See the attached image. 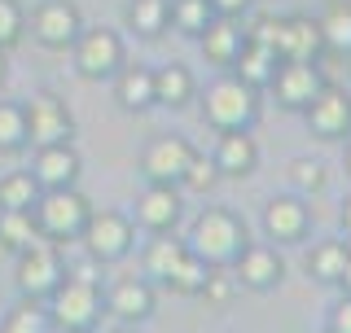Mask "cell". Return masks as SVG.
<instances>
[{"label":"cell","mask_w":351,"mask_h":333,"mask_svg":"<svg viewBox=\"0 0 351 333\" xmlns=\"http://www.w3.org/2000/svg\"><path fill=\"white\" fill-rule=\"evenodd\" d=\"M343 228H347V237H351V197L343 202Z\"/></svg>","instance_id":"cell-41"},{"label":"cell","mask_w":351,"mask_h":333,"mask_svg":"<svg viewBox=\"0 0 351 333\" xmlns=\"http://www.w3.org/2000/svg\"><path fill=\"white\" fill-rule=\"evenodd\" d=\"M206 276H211V268H206V263L197 259V254H184V263L171 272V281H167V285H171L176 294H202Z\"/></svg>","instance_id":"cell-33"},{"label":"cell","mask_w":351,"mask_h":333,"mask_svg":"<svg viewBox=\"0 0 351 333\" xmlns=\"http://www.w3.org/2000/svg\"><path fill=\"white\" fill-rule=\"evenodd\" d=\"M22 114H27V145H66L71 140V132H75V119H71V110H66L62 97H53V92H36L27 106H22Z\"/></svg>","instance_id":"cell-6"},{"label":"cell","mask_w":351,"mask_h":333,"mask_svg":"<svg viewBox=\"0 0 351 333\" xmlns=\"http://www.w3.org/2000/svg\"><path fill=\"white\" fill-rule=\"evenodd\" d=\"M202 114H206V123L219 127V132H250V123L259 119V97H255L250 84H241L237 75H228V79L206 88Z\"/></svg>","instance_id":"cell-3"},{"label":"cell","mask_w":351,"mask_h":333,"mask_svg":"<svg viewBox=\"0 0 351 333\" xmlns=\"http://www.w3.org/2000/svg\"><path fill=\"white\" fill-rule=\"evenodd\" d=\"M31 215H36L40 237H49L53 246H66V241H75L84 232L93 206H88V197L75 193V184H71V188H44L36 197V206H31Z\"/></svg>","instance_id":"cell-2"},{"label":"cell","mask_w":351,"mask_h":333,"mask_svg":"<svg viewBox=\"0 0 351 333\" xmlns=\"http://www.w3.org/2000/svg\"><path fill=\"white\" fill-rule=\"evenodd\" d=\"M233 66H237V79L250 84V88L259 92V88L272 84V75H277L281 58H277L272 49H263V44H250V40H246V49H241V58H237Z\"/></svg>","instance_id":"cell-23"},{"label":"cell","mask_w":351,"mask_h":333,"mask_svg":"<svg viewBox=\"0 0 351 333\" xmlns=\"http://www.w3.org/2000/svg\"><path fill=\"white\" fill-rule=\"evenodd\" d=\"M49 329H53V316L49 307H40V298H22L0 325V333H49Z\"/></svg>","instance_id":"cell-27"},{"label":"cell","mask_w":351,"mask_h":333,"mask_svg":"<svg viewBox=\"0 0 351 333\" xmlns=\"http://www.w3.org/2000/svg\"><path fill=\"white\" fill-rule=\"evenodd\" d=\"M329 333H351V294H343V303L329 316Z\"/></svg>","instance_id":"cell-38"},{"label":"cell","mask_w":351,"mask_h":333,"mask_svg":"<svg viewBox=\"0 0 351 333\" xmlns=\"http://www.w3.org/2000/svg\"><path fill=\"white\" fill-rule=\"evenodd\" d=\"M62 276H66V268H62L58 246H49V241H31L27 250H18L14 281H18L22 298H40V303H44V298L62 285Z\"/></svg>","instance_id":"cell-5"},{"label":"cell","mask_w":351,"mask_h":333,"mask_svg":"<svg viewBox=\"0 0 351 333\" xmlns=\"http://www.w3.org/2000/svg\"><path fill=\"white\" fill-rule=\"evenodd\" d=\"M22 36V9L18 0H0V49H14Z\"/></svg>","instance_id":"cell-34"},{"label":"cell","mask_w":351,"mask_h":333,"mask_svg":"<svg viewBox=\"0 0 351 333\" xmlns=\"http://www.w3.org/2000/svg\"><path fill=\"white\" fill-rule=\"evenodd\" d=\"M193 158H197V153H193V145H189L184 136H158V140L145 149L141 171L149 175V184H180Z\"/></svg>","instance_id":"cell-9"},{"label":"cell","mask_w":351,"mask_h":333,"mask_svg":"<svg viewBox=\"0 0 351 333\" xmlns=\"http://www.w3.org/2000/svg\"><path fill=\"white\" fill-rule=\"evenodd\" d=\"M128 18H132V27H136L141 36L154 40V36H158V31L171 22V5H167V0H132Z\"/></svg>","instance_id":"cell-30"},{"label":"cell","mask_w":351,"mask_h":333,"mask_svg":"<svg viewBox=\"0 0 351 333\" xmlns=\"http://www.w3.org/2000/svg\"><path fill=\"white\" fill-rule=\"evenodd\" d=\"M27 149V114L14 101H0V153Z\"/></svg>","instance_id":"cell-31"},{"label":"cell","mask_w":351,"mask_h":333,"mask_svg":"<svg viewBox=\"0 0 351 333\" xmlns=\"http://www.w3.org/2000/svg\"><path fill=\"white\" fill-rule=\"evenodd\" d=\"M246 5H250V0H211V9H215L219 18H237Z\"/></svg>","instance_id":"cell-39"},{"label":"cell","mask_w":351,"mask_h":333,"mask_svg":"<svg viewBox=\"0 0 351 333\" xmlns=\"http://www.w3.org/2000/svg\"><path fill=\"white\" fill-rule=\"evenodd\" d=\"M307 127L316 132V136H325V140H338V136H347L351 132V97L343 92V88H321V92L307 101Z\"/></svg>","instance_id":"cell-11"},{"label":"cell","mask_w":351,"mask_h":333,"mask_svg":"<svg viewBox=\"0 0 351 333\" xmlns=\"http://www.w3.org/2000/svg\"><path fill=\"white\" fill-rule=\"evenodd\" d=\"M36 184L40 188H71L80 180V153L71 149V140L66 145H44L36 149Z\"/></svg>","instance_id":"cell-16"},{"label":"cell","mask_w":351,"mask_h":333,"mask_svg":"<svg viewBox=\"0 0 351 333\" xmlns=\"http://www.w3.org/2000/svg\"><path fill=\"white\" fill-rule=\"evenodd\" d=\"M338 285H343V294H351V259H347V268H343V276H338Z\"/></svg>","instance_id":"cell-40"},{"label":"cell","mask_w":351,"mask_h":333,"mask_svg":"<svg viewBox=\"0 0 351 333\" xmlns=\"http://www.w3.org/2000/svg\"><path fill=\"white\" fill-rule=\"evenodd\" d=\"M106 307L123 320V325H141V320L154 312V290L145 281H136V276H128V281H119L114 290L106 294Z\"/></svg>","instance_id":"cell-19"},{"label":"cell","mask_w":351,"mask_h":333,"mask_svg":"<svg viewBox=\"0 0 351 333\" xmlns=\"http://www.w3.org/2000/svg\"><path fill=\"white\" fill-rule=\"evenodd\" d=\"M114 97L123 110H149L154 106V71L149 66H119Z\"/></svg>","instance_id":"cell-21"},{"label":"cell","mask_w":351,"mask_h":333,"mask_svg":"<svg viewBox=\"0 0 351 333\" xmlns=\"http://www.w3.org/2000/svg\"><path fill=\"white\" fill-rule=\"evenodd\" d=\"M31 31H36V40L44 49H71L75 40H80V9L71 5V0H44L36 9V18H31Z\"/></svg>","instance_id":"cell-10"},{"label":"cell","mask_w":351,"mask_h":333,"mask_svg":"<svg viewBox=\"0 0 351 333\" xmlns=\"http://www.w3.org/2000/svg\"><path fill=\"white\" fill-rule=\"evenodd\" d=\"M272 88H277V101L285 110H307V101L325 88V79L316 62H281L272 75Z\"/></svg>","instance_id":"cell-12"},{"label":"cell","mask_w":351,"mask_h":333,"mask_svg":"<svg viewBox=\"0 0 351 333\" xmlns=\"http://www.w3.org/2000/svg\"><path fill=\"white\" fill-rule=\"evenodd\" d=\"M176 219H180V188L176 184H149L136 197V224L145 232H171Z\"/></svg>","instance_id":"cell-15"},{"label":"cell","mask_w":351,"mask_h":333,"mask_svg":"<svg viewBox=\"0 0 351 333\" xmlns=\"http://www.w3.org/2000/svg\"><path fill=\"white\" fill-rule=\"evenodd\" d=\"M171 22L184 31V36H202V31L215 22V9H211V0H176Z\"/></svg>","instance_id":"cell-29"},{"label":"cell","mask_w":351,"mask_h":333,"mask_svg":"<svg viewBox=\"0 0 351 333\" xmlns=\"http://www.w3.org/2000/svg\"><path fill=\"white\" fill-rule=\"evenodd\" d=\"M80 333H93V329H80Z\"/></svg>","instance_id":"cell-45"},{"label":"cell","mask_w":351,"mask_h":333,"mask_svg":"<svg viewBox=\"0 0 351 333\" xmlns=\"http://www.w3.org/2000/svg\"><path fill=\"white\" fill-rule=\"evenodd\" d=\"M49 316H53V325L66 329V333H80V329H93L97 325V316H101V285L97 281H88V276H75V272H66L62 276V285L49 294Z\"/></svg>","instance_id":"cell-4"},{"label":"cell","mask_w":351,"mask_h":333,"mask_svg":"<svg viewBox=\"0 0 351 333\" xmlns=\"http://www.w3.org/2000/svg\"><path fill=\"white\" fill-rule=\"evenodd\" d=\"M75 66H80L84 79H110L123 66V44L106 27L80 31V40H75Z\"/></svg>","instance_id":"cell-8"},{"label":"cell","mask_w":351,"mask_h":333,"mask_svg":"<svg viewBox=\"0 0 351 333\" xmlns=\"http://www.w3.org/2000/svg\"><path fill=\"white\" fill-rule=\"evenodd\" d=\"M321 31H325V49L351 53V5H334V9H329V14L321 18Z\"/></svg>","instance_id":"cell-32"},{"label":"cell","mask_w":351,"mask_h":333,"mask_svg":"<svg viewBox=\"0 0 351 333\" xmlns=\"http://www.w3.org/2000/svg\"><path fill=\"white\" fill-rule=\"evenodd\" d=\"M5 75H9V62H5V49H0V84H5Z\"/></svg>","instance_id":"cell-42"},{"label":"cell","mask_w":351,"mask_h":333,"mask_svg":"<svg viewBox=\"0 0 351 333\" xmlns=\"http://www.w3.org/2000/svg\"><path fill=\"white\" fill-rule=\"evenodd\" d=\"M281 272H285V263L277 259V250H268V246H246L233 259V281L246 285V290H259V294L277 290Z\"/></svg>","instance_id":"cell-14"},{"label":"cell","mask_w":351,"mask_h":333,"mask_svg":"<svg viewBox=\"0 0 351 333\" xmlns=\"http://www.w3.org/2000/svg\"><path fill=\"white\" fill-rule=\"evenodd\" d=\"M184 246H189V254H197L206 268H228L250 241H246V224H241L233 210L211 206L193 219V232H189Z\"/></svg>","instance_id":"cell-1"},{"label":"cell","mask_w":351,"mask_h":333,"mask_svg":"<svg viewBox=\"0 0 351 333\" xmlns=\"http://www.w3.org/2000/svg\"><path fill=\"white\" fill-rule=\"evenodd\" d=\"M84 250L93 254V263H119L132 250V219L101 210V215H88V224L80 232Z\"/></svg>","instance_id":"cell-7"},{"label":"cell","mask_w":351,"mask_h":333,"mask_svg":"<svg viewBox=\"0 0 351 333\" xmlns=\"http://www.w3.org/2000/svg\"><path fill=\"white\" fill-rule=\"evenodd\" d=\"M40 197V184L31 171H14L0 180V210H31Z\"/></svg>","instance_id":"cell-28"},{"label":"cell","mask_w":351,"mask_h":333,"mask_svg":"<svg viewBox=\"0 0 351 333\" xmlns=\"http://www.w3.org/2000/svg\"><path fill=\"white\" fill-rule=\"evenodd\" d=\"M263 228H268V237L277 241H303L307 232V206L299 197H272L268 206H263Z\"/></svg>","instance_id":"cell-18"},{"label":"cell","mask_w":351,"mask_h":333,"mask_svg":"<svg viewBox=\"0 0 351 333\" xmlns=\"http://www.w3.org/2000/svg\"><path fill=\"white\" fill-rule=\"evenodd\" d=\"M202 294H206V303H219V307H224L228 294H233V272L211 268V276H206V285H202Z\"/></svg>","instance_id":"cell-36"},{"label":"cell","mask_w":351,"mask_h":333,"mask_svg":"<svg viewBox=\"0 0 351 333\" xmlns=\"http://www.w3.org/2000/svg\"><path fill=\"white\" fill-rule=\"evenodd\" d=\"M347 171H351V140H347Z\"/></svg>","instance_id":"cell-44"},{"label":"cell","mask_w":351,"mask_h":333,"mask_svg":"<svg viewBox=\"0 0 351 333\" xmlns=\"http://www.w3.org/2000/svg\"><path fill=\"white\" fill-rule=\"evenodd\" d=\"M325 49V31L312 18H281L277 31V58L281 62H316Z\"/></svg>","instance_id":"cell-13"},{"label":"cell","mask_w":351,"mask_h":333,"mask_svg":"<svg viewBox=\"0 0 351 333\" xmlns=\"http://www.w3.org/2000/svg\"><path fill=\"white\" fill-rule=\"evenodd\" d=\"M215 180H219V166H215L211 158H193L180 184H189V188H197V193H206V188H211Z\"/></svg>","instance_id":"cell-35"},{"label":"cell","mask_w":351,"mask_h":333,"mask_svg":"<svg viewBox=\"0 0 351 333\" xmlns=\"http://www.w3.org/2000/svg\"><path fill=\"white\" fill-rule=\"evenodd\" d=\"M193 97V75H189V66H180V62H167L162 71H154V106H171V110H180L184 101Z\"/></svg>","instance_id":"cell-22"},{"label":"cell","mask_w":351,"mask_h":333,"mask_svg":"<svg viewBox=\"0 0 351 333\" xmlns=\"http://www.w3.org/2000/svg\"><path fill=\"white\" fill-rule=\"evenodd\" d=\"M219 175H250L259 162V145L250 132H219V145H215V158Z\"/></svg>","instance_id":"cell-17"},{"label":"cell","mask_w":351,"mask_h":333,"mask_svg":"<svg viewBox=\"0 0 351 333\" xmlns=\"http://www.w3.org/2000/svg\"><path fill=\"white\" fill-rule=\"evenodd\" d=\"M347 259H351V246H347V241H321V246L307 254V272H312L316 281H325V285H338Z\"/></svg>","instance_id":"cell-25"},{"label":"cell","mask_w":351,"mask_h":333,"mask_svg":"<svg viewBox=\"0 0 351 333\" xmlns=\"http://www.w3.org/2000/svg\"><path fill=\"white\" fill-rule=\"evenodd\" d=\"M184 254H189V246H184L180 237H167V232H154V241L145 246V272L158 276L162 285L171 281V272L184 263Z\"/></svg>","instance_id":"cell-24"},{"label":"cell","mask_w":351,"mask_h":333,"mask_svg":"<svg viewBox=\"0 0 351 333\" xmlns=\"http://www.w3.org/2000/svg\"><path fill=\"white\" fill-rule=\"evenodd\" d=\"M202 49L215 66H233L241 58V49H246V31H241L233 18H215L211 27L202 31Z\"/></svg>","instance_id":"cell-20"},{"label":"cell","mask_w":351,"mask_h":333,"mask_svg":"<svg viewBox=\"0 0 351 333\" xmlns=\"http://www.w3.org/2000/svg\"><path fill=\"white\" fill-rule=\"evenodd\" d=\"M110 333H136V325H119V329H110Z\"/></svg>","instance_id":"cell-43"},{"label":"cell","mask_w":351,"mask_h":333,"mask_svg":"<svg viewBox=\"0 0 351 333\" xmlns=\"http://www.w3.org/2000/svg\"><path fill=\"white\" fill-rule=\"evenodd\" d=\"M290 180L299 184V188H321V184H325V171H321V162L294 158V162H290Z\"/></svg>","instance_id":"cell-37"},{"label":"cell","mask_w":351,"mask_h":333,"mask_svg":"<svg viewBox=\"0 0 351 333\" xmlns=\"http://www.w3.org/2000/svg\"><path fill=\"white\" fill-rule=\"evenodd\" d=\"M31 241H40L36 215H31V210H0V246L5 250H27Z\"/></svg>","instance_id":"cell-26"}]
</instances>
